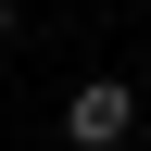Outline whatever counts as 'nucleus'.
Returning <instances> with one entry per match:
<instances>
[{"instance_id": "1", "label": "nucleus", "mask_w": 151, "mask_h": 151, "mask_svg": "<svg viewBox=\"0 0 151 151\" xmlns=\"http://www.w3.org/2000/svg\"><path fill=\"white\" fill-rule=\"evenodd\" d=\"M63 139L76 151H126L139 139V88H126V76H88V88L63 101Z\"/></svg>"}, {"instance_id": "2", "label": "nucleus", "mask_w": 151, "mask_h": 151, "mask_svg": "<svg viewBox=\"0 0 151 151\" xmlns=\"http://www.w3.org/2000/svg\"><path fill=\"white\" fill-rule=\"evenodd\" d=\"M0 38H13V0H0Z\"/></svg>"}]
</instances>
